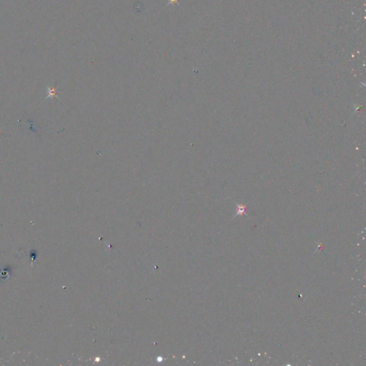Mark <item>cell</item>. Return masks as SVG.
I'll return each instance as SVG.
<instances>
[{
    "label": "cell",
    "instance_id": "cell-1",
    "mask_svg": "<svg viewBox=\"0 0 366 366\" xmlns=\"http://www.w3.org/2000/svg\"><path fill=\"white\" fill-rule=\"evenodd\" d=\"M46 88H47V91H48V95L47 97H46V98L45 99L44 101H45L46 99H47L49 98L52 99L54 97H57V99H60V98H59V97L57 96V93H59V92L57 91V89H56V88H55V87H54V86H47V87H46Z\"/></svg>",
    "mask_w": 366,
    "mask_h": 366
},
{
    "label": "cell",
    "instance_id": "cell-2",
    "mask_svg": "<svg viewBox=\"0 0 366 366\" xmlns=\"http://www.w3.org/2000/svg\"><path fill=\"white\" fill-rule=\"evenodd\" d=\"M178 1L179 0H168V3L167 4V6H168L169 4H178L179 5Z\"/></svg>",
    "mask_w": 366,
    "mask_h": 366
}]
</instances>
